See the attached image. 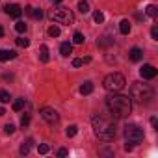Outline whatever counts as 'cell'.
<instances>
[{
  "label": "cell",
  "mask_w": 158,
  "mask_h": 158,
  "mask_svg": "<svg viewBox=\"0 0 158 158\" xmlns=\"http://www.w3.org/2000/svg\"><path fill=\"white\" fill-rule=\"evenodd\" d=\"M106 108L117 119L128 117L130 112H132V99L128 95H121L117 91H112V95L106 97Z\"/></svg>",
  "instance_id": "6da1fadb"
},
{
  "label": "cell",
  "mask_w": 158,
  "mask_h": 158,
  "mask_svg": "<svg viewBox=\"0 0 158 158\" xmlns=\"http://www.w3.org/2000/svg\"><path fill=\"white\" fill-rule=\"evenodd\" d=\"M91 125H93V132L99 139L102 141H112L115 136V125L110 117H102V115H93L91 117Z\"/></svg>",
  "instance_id": "7a4b0ae2"
},
{
  "label": "cell",
  "mask_w": 158,
  "mask_h": 158,
  "mask_svg": "<svg viewBox=\"0 0 158 158\" xmlns=\"http://www.w3.org/2000/svg\"><path fill=\"white\" fill-rule=\"evenodd\" d=\"M154 97V91L149 84H143V82H134L132 88H130V99L138 104H149Z\"/></svg>",
  "instance_id": "3957f363"
},
{
  "label": "cell",
  "mask_w": 158,
  "mask_h": 158,
  "mask_svg": "<svg viewBox=\"0 0 158 158\" xmlns=\"http://www.w3.org/2000/svg\"><path fill=\"white\" fill-rule=\"evenodd\" d=\"M48 19L60 24H73L74 23V15L69 8L65 6H54L52 10H48Z\"/></svg>",
  "instance_id": "277c9868"
},
{
  "label": "cell",
  "mask_w": 158,
  "mask_h": 158,
  "mask_svg": "<svg viewBox=\"0 0 158 158\" xmlns=\"http://www.w3.org/2000/svg\"><path fill=\"white\" fill-rule=\"evenodd\" d=\"M125 84H127V80H125V76L121 73H110V74L104 76V80H102L104 89L110 91V93L112 91H121L125 88Z\"/></svg>",
  "instance_id": "5b68a950"
},
{
  "label": "cell",
  "mask_w": 158,
  "mask_h": 158,
  "mask_svg": "<svg viewBox=\"0 0 158 158\" xmlns=\"http://www.w3.org/2000/svg\"><path fill=\"white\" fill-rule=\"evenodd\" d=\"M123 134H125V139L128 143H141L143 138H145L143 128H139L138 125H127L125 130H123Z\"/></svg>",
  "instance_id": "8992f818"
},
{
  "label": "cell",
  "mask_w": 158,
  "mask_h": 158,
  "mask_svg": "<svg viewBox=\"0 0 158 158\" xmlns=\"http://www.w3.org/2000/svg\"><path fill=\"white\" fill-rule=\"evenodd\" d=\"M39 114H41V117H43L48 125H56V123L60 121V115H58V112H56L54 108L45 106V108H41V110H39Z\"/></svg>",
  "instance_id": "52a82bcc"
},
{
  "label": "cell",
  "mask_w": 158,
  "mask_h": 158,
  "mask_svg": "<svg viewBox=\"0 0 158 158\" xmlns=\"http://www.w3.org/2000/svg\"><path fill=\"white\" fill-rule=\"evenodd\" d=\"M156 69H154V65H151V63H145L141 69H139V74H141V78H145V80H152V78L156 76Z\"/></svg>",
  "instance_id": "ba28073f"
},
{
  "label": "cell",
  "mask_w": 158,
  "mask_h": 158,
  "mask_svg": "<svg viewBox=\"0 0 158 158\" xmlns=\"http://www.w3.org/2000/svg\"><path fill=\"white\" fill-rule=\"evenodd\" d=\"M4 10H6V13H8L10 17H13V19H19V17L23 15V8L17 6V4H8Z\"/></svg>",
  "instance_id": "9c48e42d"
},
{
  "label": "cell",
  "mask_w": 158,
  "mask_h": 158,
  "mask_svg": "<svg viewBox=\"0 0 158 158\" xmlns=\"http://www.w3.org/2000/svg\"><path fill=\"white\" fill-rule=\"evenodd\" d=\"M15 58H17V52L15 50L0 48V61H10V60H15Z\"/></svg>",
  "instance_id": "30bf717a"
},
{
  "label": "cell",
  "mask_w": 158,
  "mask_h": 158,
  "mask_svg": "<svg viewBox=\"0 0 158 158\" xmlns=\"http://www.w3.org/2000/svg\"><path fill=\"white\" fill-rule=\"evenodd\" d=\"M128 58H130L132 61H139V60L143 58V50H141V48H138V47H134V48H130Z\"/></svg>",
  "instance_id": "8fae6325"
},
{
  "label": "cell",
  "mask_w": 158,
  "mask_h": 158,
  "mask_svg": "<svg viewBox=\"0 0 158 158\" xmlns=\"http://www.w3.org/2000/svg\"><path fill=\"white\" fill-rule=\"evenodd\" d=\"M24 11H26L30 17H34V19H41V17H43V11H41L39 8H32V6H26V8H24Z\"/></svg>",
  "instance_id": "7c38bea8"
},
{
  "label": "cell",
  "mask_w": 158,
  "mask_h": 158,
  "mask_svg": "<svg viewBox=\"0 0 158 158\" xmlns=\"http://www.w3.org/2000/svg\"><path fill=\"white\" fill-rule=\"evenodd\" d=\"M39 60H41L43 63H47V61L50 60V56H48V47H47V45H41V47H39Z\"/></svg>",
  "instance_id": "4fadbf2b"
},
{
  "label": "cell",
  "mask_w": 158,
  "mask_h": 158,
  "mask_svg": "<svg viewBox=\"0 0 158 158\" xmlns=\"http://www.w3.org/2000/svg\"><path fill=\"white\" fill-rule=\"evenodd\" d=\"M32 143H34V139H32V138H28V139L21 145L19 152H21V154H28V152H30V149H32Z\"/></svg>",
  "instance_id": "5bb4252c"
},
{
  "label": "cell",
  "mask_w": 158,
  "mask_h": 158,
  "mask_svg": "<svg viewBox=\"0 0 158 158\" xmlns=\"http://www.w3.org/2000/svg\"><path fill=\"white\" fill-rule=\"evenodd\" d=\"M119 32H121L123 35H127V34L130 32V21H127V19H123V21L119 23Z\"/></svg>",
  "instance_id": "9a60e30c"
},
{
  "label": "cell",
  "mask_w": 158,
  "mask_h": 158,
  "mask_svg": "<svg viewBox=\"0 0 158 158\" xmlns=\"http://www.w3.org/2000/svg\"><path fill=\"white\" fill-rule=\"evenodd\" d=\"M60 52H61V56H69L71 52H73V45L71 43H61V47H60Z\"/></svg>",
  "instance_id": "2e32d148"
},
{
  "label": "cell",
  "mask_w": 158,
  "mask_h": 158,
  "mask_svg": "<svg viewBox=\"0 0 158 158\" xmlns=\"http://www.w3.org/2000/svg\"><path fill=\"white\" fill-rule=\"evenodd\" d=\"M91 91H93V84H91V82H84V84L80 86V93H82V95H89Z\"/></svg>",
  "instance_id": "e0dca14e"
},
{
  "label": "cell",
  "mask_w": 158,
  "mask_h": 158,
  "mask_svg": "<svg viewBox=\"0 0 158 158\" xmlns=\"http://www.w3.org/2000/svg\"><path fill=\"white\" fill-rule=\"evenodd\" d=\"M78 11H80V13H89V4L86 2V0H82V2H78Z\"/></svg>",
  "instance_id": "ac0fdd59"
},
{
  "label": "cell",
  "mask_w": 158,
  "mask_h": 158,
  "mask_svg": "<svg viewBox=\"0 0 158 158\" xmlns=\"http://www.w3.org/2000/svg\"><path fill=\"white\" fill-rule=\"evenodd\" d=\"M145 13H147L149 17H156V15H158V8H156L154 4H149L147 10H145Z\"/></svg>",
  "instance_id": "d6986e66"
},
{
  "label": "cell",
  "mask_w": 158,
  "mask_h": 158,
  "mask_svg": "<svg viewBox=\"0 0 158 158\" xmlns=\"http://www.w3.org/2000/svg\"><path fill=\"white\" fill-rule=\"evenodd\" d=\"M84 39H86V37H84V34H82V32H74L73 41H74L76 45H82V43H84Z\"/></svg>",
  "instance_id": "ffe728a7"
},
{
  "label": "cell",
  "mask_w": 158,
  "mask_h": 158,
  "mask_svg": "<svg viewBox=\"0 0 158 158\" xmlns=\"http://www.w3.org/2000/svg\"><path fill=\"white\" fill-rule=\"evenodd\" d=\"M24 104H26L24 99H17V101L13 102V110H15V112H21V110L24 108Z\"/></svg>",
  "instance_id": "44dd1931"
},
{
  "label": "cell",
  "mask_w": 158,
  "mask_h": 158,
  "mask_svg": "<svg viewBox=\"0 0 158 158\" xmlns=\"http://www.w3.org/2000/svg\"><path fill=\"white\" fill-rule=\"evenodd\" d=\"M11 101V95L4 89H0V102H10Z\"/></svg>",
  "instance_id": "7402d4cb"
},
{
  "label": "cell",
  "mask_w": 158,
  "mask_h": 158,
  "mask_svg": "<svg viewBox=\"0 0 158 158\" xmlns=\"http://www.w3.org/2000/svg\"><path fill=\"white\" fill-rule=\"evenodd\" d=\"M76 132H78V127H76V125H71V127H67V130H65L67 138H73V136H74Z\"/></svg>",
  "instance_id": "603a6c76"
},
{
  "label": "cell",
  "mask_w": 158,
  "mask_h": 158,
  "mask_svg": "<svg viewBox=\"0 0 158 158\" xmlns=\"http://www.w3.org/2000/svg\"><path fill=\"white\" fill-rule=\"evenodd\" d=\"M93 19H95V23H99V24H101V23H104V13L97 10V11L93 13Z\"/></svg>",
  "instance_id": "cb8c5ba5"
},
{
  "label": "cell",
  "mask_w": 158,
  "mask_h": 158,
  "mask_svg": "<svg viewBox=\"0 0 158 158\" xmlns=\"http://www.w3.org/2000/svg\"><path fill=\"white\" fill-rule=\"evenodd\" d=\"M48 35H50V37H58V35H60V26H56V24L50 26V28H48Z\"/></svg>",
  "instance_id": "d4e9b609"
},
{
  "label": "cell",
  "mask_w": 158,
  "mask_h": 158,
  "mask_svg": "<svg viewBox=\"0 0 158 158\" xmlns=\"http://www.w3.org/2000/svg\"><path fill=\"white\" fill-rule=\"evenodd\" d=\"M17 45L23 47V48H26V47L30 45V39H26V37H17Z\"/></svg>",
  "instance_id": "484cf974"
},
{
  "label": "cell",
  "mask_w": 158,
  "mask_h": 158,
  "mask_svg": "<svg viewBox=\"0 0 158 158\" xmlns=\"http://www.w3.org/2000/svg\"><path fill=\"white\" fill-rule=\"evenodd\" d=\"M15 30H17L19 34H24V32H26V24H24L23 21H19V23L15 24Z\"/></svg>",
  "instance_id": "4316f807"
},
{
  "label": "cell",
  "mask_w": 158,
  "mask_h": 158,
  "mask_svg": "<svg viewBox=\"0 0 158 158\" xmlns=\"http://www.w3.org/2000/svg\"><path fill=\"white\" fill-rule=\"evenodd\" d=\"M21 125H23V128H26V127L30 125V114H24V115L21 117Z\"/></svg>",
  "instance_id": "83f0119b"
},
{
  "label": "cell",
  "mask_w": 158,
  "mask_h": 158,
  "mask_svg": "<svg viewBox=\"0 0 158 158\" xmlns=\"http://www.w3.org/2000/svg\"><path fill=\"white\" fill-rule=\"evenodd\" d=\"M4 132H6V134H13V132H15V125H13V123H8V125L4 127Z\"/></svg>",
  "instance_id": "f1b7e54d"
},
{
  "label": "cell",
  "mask_w": 158,
  "mask_h": 158,
  "mask_svg": "<svg viewBox=\"0 0 158 158\" xmlns=\"http://www.w3.org/2000/svg\"><path fill=\"white\" fill-rule=\"evenodd\" d=\"M48 151H50V147H48L47 143H43V145H39V152H41V154H47Z\"/></svg>",
  "instance_id": "f546056e"
},
{
  "label": "cell",
  "mask_w": 158,
  "mask_h": 158,
  "mask_svg": "<svg viewBox=\"0 0 158 158\" xmlns=\"http://www.w3.org/2000/svg\"><path fill=\"white\" fill-rule=\"evenodd\" d=\"M151 35H152V39H154V41H158V26H152Z\"/></svg>",
  "instance_id": "4dcf8cb0"
},
{
  "label": "cell",
  "mask_w": 158,
  "mask_h": 158,
  "mask_svg": "<svg viewBox=\"0 0 158 158\" xmlns=\"http://www.w3.org/2000/svg\"><path fill=\"white\" fill-rule=\"evenodd\" d=\"M80 65H84V60H82V58L73 60V67H80Z\"/></svg>",
  "instance_id": "1f68e13d"
},
{
  "label": "cell",
  "mask_w": 158,
  "mask_h": 158,
  "mask_svg": "<svg viewBox=\"0 0 158 158\" xmlns=\"http://www.w3.org/2000/svg\"><path fill=\"white\" fill-rule=\"evenodd\" d=\"M67 149H58V156H67Z\"/></svg>",
  "instance_id": "d6a6232c"
},
{
  "label": "cell",
  "mask_w": 158,
  "mask_h": 158,
  "mask_svg": "<svg viewBox=\"0 0 158 158\" xmlns=\"http://www.w3.org/2000/svg\"><path fill=\"white\" fill-rule=\"evenodd\" d=\"M4 114H6V110H4V108H2V106H0V117H2V115H4Z\"/></svg>",
  "instance_id": "836d02e7"
},
{
  "label": "cell",
  "mask_w": 158,
  "mask_h": 158,
  "mask_svg": "<svg viewBox=\"0 0 158 158\" xmlns=\"http://www.w3.org/2000/svg\"><path fill=\"white\" fill-rule=\"evenodd\" d=\"M2 35H4V28H2V26H0V37H2Z\"/></svg>",
  "instance_id": "e575fe53"
},
{
  "label": "cell",
  "mask_w": 158,
  "mask_h": 158,
  "mask_svg": "<svg viewBox=\"0 0 158 158\" xmlns=\"http://www.w3.org/2000/svg\"><path fill=\"white\" fill-rule=\"evenodd\" d=\"M52 2H54V4H60V2H61V0H52Z\"/></svg>",
  "instance_id": "d590c367"
}]
</instances>
